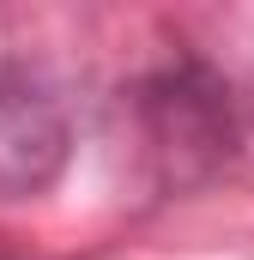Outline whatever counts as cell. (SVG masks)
Listing matches in <instances>:
<instances>
[{"mask_svg": "<svg viewBox=\"0 0 254 260\" xmlns=\"http://www.w3.org/2000/svg\"><path fill=\"white\" fill-rule=\"evenodd\" d=\"M139 121H145V145H151L164 182H176V188L218 176L230 164V151H236L230 91L194 61L157 73L139 91Z\"/></svg>", "mask_w": 254, "mask_h": 260, "instance_id": "obj_1", "label": "cell"}, {"mask_svg": "<svg viewBox=\"0 0 254 260\" xmlns=\"http://www.w3.org/2000/svg\"><path fill=\"white\" fill-rule=\"evenodd\" d=\"M67 115L30 79H0V200L43 194L67 164Z\"/></svg>", "mask_w": 254, "mask_h": 260, "instance_id": "obj_2", "label": "cell"}]
</instances>
